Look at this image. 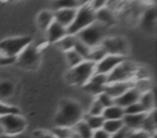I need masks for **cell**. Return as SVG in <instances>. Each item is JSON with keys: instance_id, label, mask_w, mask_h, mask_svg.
<instances>
[{"instance_id": "30", "label": "cell", "mask_w": 157, "mask_h": 138, "mask_svg": "<svg viewBox=\"0 0 157 138\" xmlns=\"http://www.w3.org/2000/svg\"><path fill=\"white\" fill-rule=\"evenodd\" d=\"M65 56H66L67 63H68V65H69L70 68L75 67V66H78V64H81L82 61H84V59L82 58V57L80 56V55H78L74 50H70V51H68V52H66Z\"/></svg>"}, {"instance_id": "43", "label": "cell", "mask_w": 157, "mask_h": 138, "mask_svg": "<svg viewBox=\"0 0 157 138\" xmlns=\"http://www.w3.org/2000/svg\"><path fill=\"white\" fill-rule=\"evenodd\" d=\"M78 5H80V7H82V6L90 5L93 0H78Z\"/></svg>"}, {"instance_id": "17", "label": "cell", "mask_w": 157, "mask_h": 138, "mask_svg": "<svg viewBox=\"0 0 157 138\" xmlns=\"http://www.w3.org/2000/svg\"><path fill=\"white\" fill-rule=\"evenodd\" d=\"M95 18L96 22L99 24L103 25L108 28L110 26H113L116 22L115 14L112 10H110L108 7L101 8V9L95 11Z\"/></svg>"}, {"instance_id": "31", "label": "cell", "mask_w": 157, "mask_h": 138, "mask_svg": "<svg viewBox=\"0 0 157 138\" xmlns=\"http://www.w3.org/2000/svg\"><path fill=\"white\" fill-rule=\"evenodd\" d=\"M82 88H83V90L85 91V92L90 93V94H93V95H96V96L105 91V86H100V85H98V84H95L90 81H88L86 84H84Z\"/></svg>"}, {"instance_id": "13", "label": "cell", "mask_w": 157, "mask_h": 138, "mask_svg": "<svg viewBox=\"0 0 157 138\" xmlns=\"http://www.w3.org/2000/svg\"><path fill=\"white\" fill-rule=\"evenodd\" d=\"M133 88V81L131 82H113V83H108L105 86V91L108 95L112 97L113 99L120 97L124 94L129 89Z\"/></svg>"}, {"instance_id": "24", "label": "cell", "mask_w": 157, "mask_h": 138, "mask_svg": "<svg viewBox=\"0 0 157 138\" xmlns=\"http://www.w3.org/2000/svg\"><path fill=\"white\" fill-rule=\"evenodd\" d=\"M139 103L142 105V107L144 108L145 112H151L153 110H155V105H154V95H153L152 91L146 92L141 94L139 99Z\"/></svg>"}, {"instance_id": "37", "label": "cell", "mask_w": 157, "mask_h": 138, "mask_svg": "<svg viewBox=\"0 0 157 138\" xmlns=\"http://www.w3.org/2000/svg\"><path fill=\"white\" fill-rule=\"evenodd\" d=\"M126 138H151V135L139 129V131H129Z\"/></svg>"}, {"instance_id": "25", "label": "cell", "mask_w": 157, "mask_h": 138, "mask_svg": "<svg viewBox=\"0 0 157 138\" xmlns=\"http://www.w3.org/2000/svg\"><path fill=\"white\" fill-rule=\"evenodd\" d=\"M76 41V37L75 36H72V35H67L63 38V39L59 40L57 43H55L63 53L68 52L70 50H73V46L74 43Z\"/></svg>"}, {"instance_id": "16", "label": "cell", "mask_w": 157, "mask_h": 138, "mask_svg": "<svg viewBox=\"0 0 157 138\" xmlns=\"http://www.w3.org/2000/svg\"><path fill=\"white\" fill-rule=\"evenodd\" d=\"M76 10L78 9L56 10V11L53 12V14H54V21L58 23V24H60L61 26H63L65 28H68L71 25V23L73 22L74 18H75Z\"/></svg>"}, {"instance_id": "28", "label": "cell", "mask_w": 157, "mask_h": 138, "mask_svg": "<svg viewBox=\"0 0 157 138\" xmlns=\"http://www.w3.org/2000/svg\"><path fill=\"white\" fill-rule=\"evenodd\" d=\"M14 93V84L10 81L0 82V98H9Z\"/></svg>"}, {"instance_id": "19", "label": "cell", "mask_w": 157, "mask_h": 138, "mask_svg": "<svg viewBox=\"0 0 157 138\" xmlns=\"http://www.w3.org/2000/svg\"><path fill=\"white\" fill-rule=\"evenodd\" d=\"M53 22H54V14L51 11L43 10L37 15V24L42 31H45Z\"/></svg>"}, {"instance_id": "15", "label": "cell", "mask_w": 157, "mask_h": 138, "mask_svg": "<svg viewBox=\"0 0 157 138\" xmlns=\"http://www.w3.org/2000/svg\"><path fill=\"white\" fill-rule=\"evenodd\" d=\"M146 114H147V112L137 114H124L122 119L124 126L128 128L129 131H139L142 128Z\"/></svg>"}, {"instance_id": "27", "label": "cell", "mask_w": 157, "mask_h": 138, "mask_svg": "<svg viewBox=\"0 0 157 138\" xmlns=\"http://www.w3.org/2000/svg\"><path fill=\"white\" fill-rule=\"evenodd\" d=\"M107 55H108L107 51H105L101 45H98V46H96V48L90 49V57H88V61L97 64L98 61H100L101 59L105 58Z\"/></svg>"}, {"instance_id": "6", "label": "cell", "mask_w": 157, "mask_h": 138, "mask_svg": "<svg viewBox=\"0 0 157 138\" xmlns=\"http://www.w3.org/2000/svg\"><path fill=\"white\" fill-rule=\"evenodd\" d=\"M138 68L139 67L131 61H124L108 75V83L135 81Z\"/></svg>"}, {"instance_id": "3", "label": "cell", "mask_w": 157, "mask_h": 138, "mask_svg": "<svg viewBox=\"0 0 157 138\" xmlns=\"http://www.w3.org/2000/svg\"><path fill=\"white\" fill-rule=\"evenodd\" d=\"M105 34H107V27L95 22L92 25L78 31L75 35V37L78 41L83 42L88 48L93 49L100 45L103 39L107 37Z\"/></svg>"}, {"instance_id": "2", "label": "cell", "mask_w": 157, "mask_h": 138, "mask_svg": "<svg viewBox=\"0 0 157 138\" xmlns=\"http://www.w3.org/2000/svg\"><path fill=\"white\" fill-rule=\"evenodd\" d=\"M95 65L90 61H83L75 67L70 68L66 73V81L73 86H83L95 73Z\"/></svg>"}, {"instance_id": "4", "label": "cell", "mask_w": 157, "mask_h": 138, "mask_svg": "<svg viewBox=\"0 0 157 138\" xmlns=\"http://www.w3.org/2000/svg\"><path fill=\"white\" fill-rule=\"evenodd\" d=\"M31 43H33V38L28 36L7 38L0 41V53L3 56L16 58Z\"/></svg>"}, {"instance_id": "20", "label": "cell", "mask_w": 157, "mask_h": 138, "mask_svg": "<svg viewBox=\"0 0 157 138\" xmlns=\"http://www.w3.org/2000/svg\"><path fill=\"white\" fill-rule=\"evenodd\" d=\"M156 114H155V110H153L151 112H147V114H146L141 131L152 135V134H156Z\"/></svg>"}, {"instance_id": "12", "label": "cell", "mask_w": 157, "mask_h": 138, "mask_svg": "<svg viewBox=\"0 0 157 138\" xmlns=\"http://www.w3.org/2000/svg\"><path fill=\"white\" fill-rule=\"evenodd\" d=\"M46 33V42L48 43H57L60 39H63L65 36L68 35L67 28L61 26L57 22H53L45 30Z\"/></svg>"}, {"instance_id": "44", "label": "cell", "mask_w": 157, "mask_h": 138, "mask_svg": "<svg viewBox=\"0 0 157 138\" xmlns=\"http://www.w3.org/2000/svg\"><path fill=\"white\" fill-rule=\"evenodd\" d=\"M0 138H25L22 135H17V136H9V135H1Z\"/></svg>"}, {"instance_id": "39", "label": "cell", "mask_w": 157, "mask_h": 138, "mask_svg": "<svg viewBox=\"0 0 157 138\" xmlns=\"http://www.w3.org/2000/svg\"><path fill=\"white\" fill-rule=\"evenodd\" d=\"M15 59L13 57H7L3 56L1 53H0V66H9L12 64H15Z\"/></svg>"}, {"instance_id": "18", "label": "cell", "mask_w": 157, "mask_h": 138, "mask_svg": "<svg viewBox=\"0 0 157 138\" xmlns=\"http://www.w3.org/2000/svg\"><path fill=\"white\" fill-rule=\"evenodd\" d=\"M102 118L105 120H122L124 116V109L118 107L117 105H112L110 107L105 108L102 112Z\"/></svg>"}, {"instance_id": "38", "label": "cell", "mask_w": 157, "mask_h": 138, "mask_svg": "<svg viewBox=\"0 0 157 138\" xmlns=\"http://www.w3.org/2000/svg\"><path fill=\"white\" fill-rule=\"evenodd\" d=\"M108 1H109V0H93L92 2L90 3V7L92 8L94 11H97V10L101 9V8L107 7Z\"/></svg>"}, {"instance_id": "45", "label": "cell", "mask_w": 157, "mask_h": 138, "mask_svg": "<svg viewBox=\"0 0 157 138\" xmlns=\"http://www.w3.org/2000/svg\"><path fill=\"white\" fill-rule=\"evenodd\" d=\"M109 1H113V2H118V3H125L128 0H109Z\"/></svg>"}, {"instance_id": "1", "label": "cell", "mask_w": 157, "mask_h": 138, "mask_svg": "<svg viewBox=\"0 0 157 138\" xmlns=\"http://www.w3.org/2000/svg\"><path fill=\"white\" fill-rule=\"evenodd\" d=\"M83 108L78 101L63 99L55 116V125L60 127H73L78 121L83 119Z\"/></svg>"}, {"instance_id": "8", "label": "cell", "mask_w": 157, "mask_h": 138, "mask_svg": "<svg viewBox=\"0 0 157 138\" xmlns=\"http://www.w3.org/2000/svg\"><path fill=\"white\" fill-rule=\"evenodd\" d=\"M0 125L2 127L5 135L17 136L22 135L27 126V122L20 113L7 114L0 116Z\"/></svg>"}, {"instance_id": "26", "label": "cell", "mask_w": 157, "mask_h": 138, "mask_svg": "<svg viewBox=\"0 0 157 138\" xmlns=\"http://www.w3.org/2000/svg\"><path fill=\"white\" fill-rule=\"evenodd\" d=\"M80 7L78 0H54L53 8L54 11L63 9H78Z\"/></svg>"}, {"instance_id": "29", "label": "cell", "mask_w": 157, "mask_h": 138, "mask_svg": "<svg viewBox=\"0 0 157 138\" xmlns=\"http://www.w3.org/2000/svg\"><path fill=\"white\" fill-rule=\"evenodd\" d=\"M73 50L78 53L84 61H88V57H90V48H88L86 44H84L83 42L78 41L76 39L75 43H74Z\"/></svg>"}, {"instance_id": "36", "label": "cell", "mask_w": 157, "mask_h": 138, "mask_svg": "<svg viewBox=\"0 0 157 138\" xmlns=\"http://www.w3.org/2000/svg\"><path fill=\"white\" fill-rule=\"evenodd\" d=\"M90 81L100 86H105L108 84V76L102 75V73H94L90 79Z\"/></svg>"}, {"instance_id": "22", "label": "cell", "mask_w": 157, "mask_h": 138, "mask_svg": "<svg viewBox=\"0 0 157 138\" xmlns=\"http://www.w3.org/2000/svg\"><path fill=\"white\" fill-rule=\"evenodd\" d=\"M123 127H124L123 120H105L102 125V129H105L111 136L118 133Z\"/></svg>"}, {"instance_id": "32", "label": "cell", "mask_w": 157, "mask_h": 138, "mask_svg": "<svg viewBox=\"0 0 157 138\" xmlns=\"http://www.w3.org/2000/svg\"><path fill=\"white\" fill-rule=\"evenodd\" d=\"M20 113V109L12 105H7L0 101V116H7V114H16Z\"/></svg>"}, {"instance_id": "42", "label": "cell", "mask_w": 157, "mask_h": 138, "mask_svg": "<svg viewBox=\"0 0 157 138\" xmlns=\"http://www.w3.org/2000/svg\"><path fill=\"white\" fill-rule=\"evenodd\" d=\"M128 133H129V129L126 128V127L124 126L120 132H118V133L112 135L110 138H126V136L128 135Z\"/></svg>"}, {"instance_id": "7", "label": "cell", "mask_w": 157, "mask_h": 138, "mask_svg": "<svg viewBox=\"0 0 157 138\" xmlns=\"http://www.w3.org/2000/svg\"><path fill=\"white\" fill-rule=\"evenodd\" d=\"M41 61V53L38 46L29 44L15 59V64L25 70H35Z\"/></svg>"}, {"instance_id": "10", "label": "cell", "mask_w": 157, "mask_h": 138, "mask_svg": "<svg viewBox=\"0 0 157 138\" xmlns=\"http://www.w3.org/2000/svg\"><path fill=\"white\" fill-rule=\"evenodd\" d=\"M124 61H126V56L108 54L105 58L95 65V73H102L108 76L114 68L117 67Z\"/></svg>"}, {"instance_id": "23", "label": "cell", "mask_w": 157, "mask_h": 138, "mask_svg": "<svg viewBox=\"0 0 157 138\" xmlns=\"http://www.w3.org/2000/svg\"><path fill=\"white\" fill-rule=\"evenodd\" d=\"M83 120L87 123V125L90 127L92 131L102 128V125L105 123V119L102 116H90V114H84Z\"/></svg>"}, {"instance_id": "34", "label": "cell", "mask_w": 157, "mask_h": 138, "mask_svg": "<svg viewBox=\"0 0 157 138\" xmlns=\"http://www.w3.org/2000/svg\"><path fill=\"white\" fill-rule=\"evenodd\" d=\"M103 110H105V107L97 99H95L92 105H90V108L88 110L87 114H90V116H101Z\"/></svg>"}, {"instance_id": "40", "label": "cell", "mask_w": 157, "mask_h": 138, "mask_svg": "<svg viewBox=\"0 0 157 138\" xmlns=\"http://www.w3.org/2000/svg\"><path fill=\"white\" fill-rule=\"evenodd\" d=\"M33 137L35 138H56L51 132L45 131H37L33 133Z\"/></svg>"}, {"instance_id": "33", "label": "cell", "mask_w": 157, "mask_h": 138, "mask_svg": "<svg viewBox=\"0 0 157 138\" xmlns=\"http://www.w3.org/2000/svg\"><path fill=\"white\" fill-rule=\"evenodd\" d=\"M143 112H145V110H144V108L142 107V105L139 101L128 106V107H126L124 109V114H137L143 113Z\"/></svg>"}, {"instance_id": "5", "label": "cell", "mask_w": 157, "mask_h": 138, "mask_svg": "<svg viewBox=\"0 0 157 138\" xmlns=\"http://www.w3.org/2000/svg\"><path fill=\"white\" fill-rule=\"evenodd\" d=\"M95 22H96L95 11L90 7V5L78 7V10H76V14L73 22L67 28L68 35L75 36L80 30L90 26V25H92Z\"/></svg>"}, {"instance_id": "41", "label": "cell", "mask_w": 157, "mask_h": 138, "mask_svg": "<svg viewBox=\"0 0 157 138\" xmlns=\"http://www.w3.org/2000/svg\"><path fill=\"white\" fill-rule=\"evenodd\" d=\"M110 137H111V135H109V134L102 128L94 131L93 132V136H92V138H110Z\"/></svg>"}, {"instance_id": "9", "label": "cell", "mask_w": 157, "mask_h": 138, "mask_svg": "<svg viewBox=\"0 0 157 138\" xmlns=\"http://www.w3.org/2000/svg\"><path fill=\"white\" fill-rule=\"evenodd\" d=\"M108 54L126 56L128 51V42L123 37H105L100 44Z\"/></svg>"}, {"instance_id": "14", "label": "cell", "mask_w": 157, "mask_h": 138, "mask_svg": "<svg viewBox=\"0 0 157 138\" xmlns=\"http://www.w3.org/2000/svg\"><path fill=\"white\" fill-rule=\"evenodd\" d=\"M140 96H141V94L135 88H131L128 91H126L123 95H121L120 97L114 99V104L117 105L118 107L125 109L128 106L132 105L135 103H138L140 99Z\"/></svg>"}, {"instance_id": "11", "label": "cell", "mask_w": 157, "mask_h": 138, "mask_svg": "<svg viewBox=\"0 0 157 138\" xmlns=\"http://www.w3.org/2000/svg\"><path fill=\"white\" fill-rule=\"evenodd\" d=\"M140 25L142 29L147 34H154L156 28V9L150 7L143 12L140 18Z\"/></svg>"}, {"instance_id": "21", "label": "cell", "mask_w": 157, "mask_h": 138, "mask_svg": "<svg viewBox=\"0 0 157 138\" xmlns=\"http://www.w3.org/2000/svg\"><path fill=\"white\" fill-rule=\"evenodd\" d=\"M73 129L75 134L78 136V138H92L93 132L90 127L87 125V123L82 119L81 121H78L75 125L73 126Z\"/></svg>"}, {"instance_id": "35", "label": "cell", "mask_w": 157, "mask_h": 138, "mask_svg": "<svg viewBox=\"0 0 157 138\" xmlns=\"http://www.w3.org/2000/svg\"><path fill=\"white\" fill-rule=\"evenodd\" d=\"M96 99H97V101H98L99 103H100L101 105H102L105 108L110 107V106L114 105V99L112 98V97L110 96V95H108L105 92H102V93H100L99 95H97Z\"/></svg>"}]
</instances>
